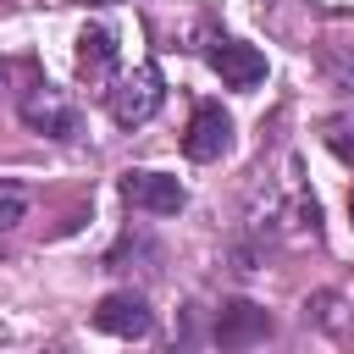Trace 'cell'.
<instances>
[{
  "label": "cell",
  "mask_w": 354,
  "mask_h": 354,
  "mask_svg": "<svg viewBox=\"0 0 354 354\" xmlns=\"http://www.w3.org/2000/svg\"><path fill=\"white\" fill-rule=\"evenodd\" d=\"M94 326H100L105 337H122V343H133V337H149V326H155V310H149L138 293H105V299L94 304Z\"/></svg>",
  "instance_id": "cell-4"
},
{
  "label": "cell",
  "mask_w": 354,
  "mask_h": 354,
  "mask_svg": "<svg viewBox=\"0 0 354 354\" xmlns=\"http://www.w3.org/2000/svg\"><path fill=\"white\" fill-rule=\"evenodd\" d=\"M83 6H111V0H83Z\"/></svg>",
  "instance_id": "cell-13"
},
{
  "label": "cell",
  "mask_w": 354,
  "mask_h": 354,
  "mask_svg": "<svg viewBox=\"0 0 354 354\" xmlns=\"http://www.w3.org/2000/svg\"><path fill=\"white\" fill-rule=\"evenodd\" d=\"M337 310H343V299H337V293H315V299L304 304V315H315L326 332H343V315H337Z\"/></svg>",
  "instance_id": "cell-10"
},
{
  "label": "cell",
  "mask_w": 354,
  "mask_h": 354,
  "mask_svg": "<svg viewBox=\"0 0 354 354\" xmlns=\"http://www.w3.org/2000/svg\"><path fill=\"white\" fill-rule=\"evenodd\" d=\"M22 122H28L33 133H44V138H72V133H77V105H72L66 88L39 83V88L22 94Z\"/></svg>",
  "instance_id": "cell-3"
},
{
  "label": "cell",
  "mask_w": 354,
  "mask_h": 354,
  "mask_svg": "<svg viewBox=\"0 0 354 354\" xmlns=\"http://www.w3.org/2000/svg\"><path fill=\"white\" fill-rule=\"evenodd\" d=\"M116 72V33L111 28H83L77 33V77L105 83Z\"/></svg>",
  "instance_id": "cell-8"
},
{
  "label": "cell",
  "mask_w": 354,
  "mask_h": 354,
  "mask_svg": "<svg viewBox=\"0 0 354 354\" xmlns=\"http://www.w3.org/2000/svg\"><path fill=\"white\" fill-rule=\"evenodd\" d=\"M6 72H11V66H6V61H0V83H6Z\"/></svg>",
  "instance_id": "cell-14"
},
{
  "label": "cell",
  "mask_w": 354,
  "mask_h": 354,
  "mask_svg": "<svg viewBox=\"0 0 354 354\" xmlns=\"http://www.w3.org/2000/svg\"><path fill=\"white\" fill-rule=\"evenodd\" d=\"M348 216H354V199H348Z\"/></svg>",
  "instance_id": "cell-15"
},
{
  "label": "cell",
  "mask_w": 354,
  "mask_h": 354,
  "mask_svg": "<svg viewBox=\"0 0 354 354\" xmlns=\"http://www.w3.org/2000/svg\"><path fill=\"white\" fill-rule=\"evenodd\" d=\"M166 100V83H160V66L155 61H138L116 88H111V122L116 127H144Z\"/></svg>",
  "instance_id": "cell-1"
},
{
  "label": "cell",
  "mask_w": 354,
  "mask_h": 354,
  "mask_svg": "<svg viewBox=\"0 0 354 354\" xmlns=\"http://www.w3.org/2000/svg\"><path fill=\"white\" fill-rule=\"evenodd\" d=\"M266 337H271V315H266L260 304H249V299L221 304V315H216V343H221L227 354H243V348H254V343H266Z\"/></svg>",
  "instance_id": "cell-5"
},
{
  "label": "cell",
  "mask_w": 354,
  "mask_h": 354,
  "mask_svg": "<svg viewBox=\"0 0 354 354\" xmlns=\"http://www.w3.org/2000/svg\"><path fill=\"white\" fill-rule=\"evenodd\" d=\"M332 149H337V155H343V160L354 166V138H332Z\"/></svg>",
  "instance_id": "cell-12"
},
{
  "label": "cell",
  "mask_w": 354,
  "mask_h": 354,
  "mask_svg": "<svg viewBox=\"0 0 354 354\" xmlns=\"http://www.w3.org/2000/svg\"><path fill=\"white\" fill-rule=\"evenodd\" d=\"M227 144H232V116L221 105H199L194 122H188V133H183V155L188 160H221Z\"/></svg>",
  "instance_id": "cell-7"
},
{
  "label": "cell",
  "mask_w": 354,
  "mask_h": 354,
  "mask_svg": "<svg viewBox=\"0 0 354 354\" xmlns=\"http://www.w3.org/2000/svg\"><path fill=\"white\" fill-rule=\"evenodd\" d=\"M205 55H210V66H216V77L227 88H260L266 83V55L254 44H243V39H216Z\"/></svg>",
  "instance_id": "cell-6"
},
{
  "label": "cell",
  "mask_w": 354,
  "mask_h": 354,
  "mask_svg": "<svg viewBox=\"0 0 354 354\" xmlns=\"http://www.w3.org/2000/svg\"><path fill=\"white\" fill-rule=\"evenodd\" d=\"M17 221H28V188L0 177V232H11Z\"/></svg>",
  "instance_id": "cell-9"
},
{
  "label": "cell",
  "mask_w": 354,
  "mask_h": 354,
  "mask_svg": "<svg viewBox=\"0 0 354 354\" xmlns=\"http://www.w3.org/2000/svg\"><path fill=\"white\" fill-rule=\"evenodd\" d=\"M321 11H332V17H354V0H315Z\"/></svg>",
  "instance_id": "cell-11"
},
{
  "label": "cell",
  "mask_w": 354,
  "mask_h": 354,
  "mask_svg": "<svg viewBox=\"0 0 354 354\" xmlns=\"http://www.w3.org/2000/svg\"><path fill=\"white\" fill-rule=\"evenodd\" d=\"M116 194H122L133 210H144V216H177V210L188 205L183 183H177V177H166V171H122Z\"/></svg>",
  "instance_id": "cell-2"
}]
</instances>
